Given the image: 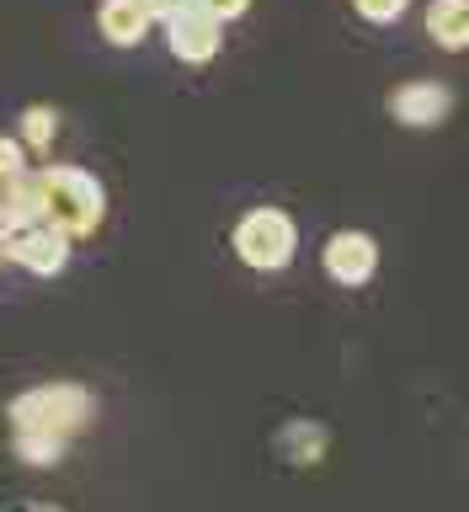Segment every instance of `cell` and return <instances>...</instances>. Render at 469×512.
Listing matches in <instances>:
<instances>
[{"label": "cell", "instance_id": "ac0fdd59", "mask_svg": "<svg viewBox=\"0 0 469 512\" xmlns=\"http://www.w3.org/2000/svg\"><path fill=\"white\" fill-rule=\"evenodd\" d=\"M22 512H59V507H43V502H32V507H22Z\"/></svg>", "mask_w": 469, "mask_h": 512}, {"label": "cell", "instance_id": "5bb4252c", "mask_svg": "<svg viewBox=\"0 0 469 512\" xmlns=\"http://www.w3.org/2000/svg\"><path fill=\"white\" fill-rule=\"evenodd\" d=\"M27 171V150L16 139H0V187L11 182V176H22Z\"/></svg>", "mask_w": 469, "mask_h": 512}, {"label": "cell", "instance_id": "52a82bcc", "mask_svg": "<svg viewBox=\"0 0 469 512\" xmlns=\"http://www.w3.org/2000/svg\"><path fill=\"white\" fill-rule=\"evenodd\" d=\"M448 107H454V91L443 80H406V86L390 91V112L406 128H438L448 118Z\"/></svg>", "mask_w": 469, "mask_h": 512}, {"label": "cell", "instance_id": "8fae6325", "mask_svg": "<svg viewBox=\"0 0 469 512\" xmlns=\"http://www.w3.org/2000/svg\"><path fill=\"white\" fill-rule=\"evenodd\" d=\"M283 454H294V464H310L326 454V427L320 422H294L283 432Z\"/></svg>", "mask_w": 469, "mask_h": 512}, {"label": "cell", "instance_id": "7a4b0ae2", "mask_svg": "<svg viewBox=\"0 0 469 512\" xmlns=\"http://www.w3.org/2000/svg\"><path fill=\"white\" fill-rule=\"evenodd\" d=\"M91 411H96V400H91L86 384H75V379L32 384V390H22L6 406L11 432H43V438H54V443H70L75 432H86Z\"/></svg>", "mask_w": 469, "mask_h": 512}, {"label": "cell", "instance_id": "ba28073f", "mask_svg": "<svg viewBox=\"0 0 469 512\" xmlns=\"http://www.w3.org/2000/svg\"><path fill=\"white\" fill-rule=\"evenodd\" d=\"M96 27H102V38L112 48H134L150 32V11H144V0H102L96 6Z\"/></svg>", "mask_w": 469, "mask_h": 512}, {"label": "cell", "instance_id": "30bf717a", "mask_svg": "<svg viewBox=\"0 0 469 512\" xmlns=\"http://www.w3.org/2000/svg\"><path fill=\"white\" fill-rule=\"evenodd\" d=\"M16 128H22V134H16V144H22V150H48V144H54V134H59V112L48 107V102H32L22 118H16Z\"/></svg>", "mask_w": 469, "mask_h": 512}, {"label": "cell", "instance_id": "277c9868", "mask_svg": "<svg viewBox=\"0 0 469 512\" xmlns=\"http://www.w3.org/2000/svg\"><path fill=\"white\" fill-rule=\"evenodd\" d=\"M320 262L342 288H363L379 272V240L363 230H336L326 240V251H320Z\"/></svg>", "mask_w": 469, "mask_h": 512}, {"label": "cell", "instance_id": "8992f818", "mask_svg": "<svg viewBox=\"0 0 469 512\" xmlns=\"http://www.w3.org/2000/svg\"><path fill=\"white\" fill-rule=\"evenodd\" d=\"M0 256H11L16 267L38 272V278H59V272L70 267V240L59 230H48V224H32V230H16Z\"/></svg>", "mask_w": 469, "mask_h": 512}, {"label": "cell", "instance_id": "3957f363", "mask_svg": "<svg viewBox=\"0 0 469 512\" xmlns=\"http://www.w3.org/2000/svg\"><path fill=\"white\" fill-rule=\"evenodd\" d=\"M299 251V224L283 214V208H251L235 224V256L251 272H283Z\"/></svg>", "mask_w": 469, "mask_h": 512}, {"label": "cell", "instance_id": "2e32d148", "mask_svg": "<svg viewBox=\"0 0 469 512\" xmlns=\"http://www.w3.org/2000/svg\"><path fill=\"white\" fill-rule=\"evenodd\" d=\"M187 0H144V11H150V22H166V16H176Z\"/></svg>", "mask_w": 469, "mask_h": 512}, {"label": "cell", "instance_id": "9c48e42d", "mask_svg": "<svg viewBox=\"0 0 469 512\" xmlns=\"http://www.w3.org/2000/svg\"><path fill=\"white\" fill-rule=\"evenodd\" d=\"M427 32L448 54H459L469 43V0H427Z\"/></svg>", "mask_w": 469, "mask_h": 512}, {"label": "cell", "instance_id": "e0dca14e", "mask_svg": "<svg viewBox=\"0 0 469 512\" xmlns=\"http://www.w3.org/2000/svg\"><path fill=\"white\" fill-rule=\"evenodd\" d=\"M6 240H11V224H6V214H0V251H6Z\"/></svg>", "mask_w": 469, "mask_h": 512}, {"label": "cell", "instance_id": "4fadbf2b", "mask_svg": "<svg viewBox=\"0 0 469 512\" xmlns=\"http://www.w3.org/2000/svg\"><path fill=\"white\" fill-rule=\"evenodd\" d=\"M406 6L411 0H352V11L363 16V22H400V16H406Z\"/></svg>", "mask_w": 469, "mask_h": 512}, {"label": "cell", "instance_id": "7c38bea8", "mask_svg": "<svg viewBox=\"0 0 469 512\" xmlns=\"http://www.w3.org/2000/svg\"><path fill=\"white\" fill-rule=\"evenodd\" d=\"M11 448H16V459H22V464H54L64 454V443L43 438V432H16Z\"/></svg>", "mask_w": 469, "mask_h": 512}, {"label": "cell", "instance_id": "9a60e30c", "mask_svg": "<svg viewBox=\"0 0 469 512\" xmlns=\"http://www.w3.org/2000/svg\"><path fill=\"white\" fill-rule=\"evenodd\" d=\"M192 6H203V11L224 27V22H235V16H246V11H251V0H192Z\"/></svg>", "mask_w": 469, "mask_h": 512}, {"label": "cell", "instance_id": "5b68a950", "mask_svg": "<svg viewBox=\"0 0 469 512\" xmlns=\"http://www.w3.org/2000/svg\"><path fill=\"white\" fill-rule=\"evenodd\" d=\"M166 43H171V54L182 64H208L219 54V43H224V27L203 6H192V0H187L176 16H166Z\"/></svg>", "mask_w": 469, "mask_h": 512}, {"label": "cell", "instance_id": "6da1fadb", "mask_svg": "<svg viewBox=\"0 0 469 512\" xmlns=\"http://www.w3.org/2000/svg\"><path fill=\"white\" fill-rule=\"evenodd\" d=\"M43 187V224L64 240H91L107 219V192L91 171L80 166H38Z\"/></svg>", "mask_w": 469, "mask_h": 512}]
</instances>
